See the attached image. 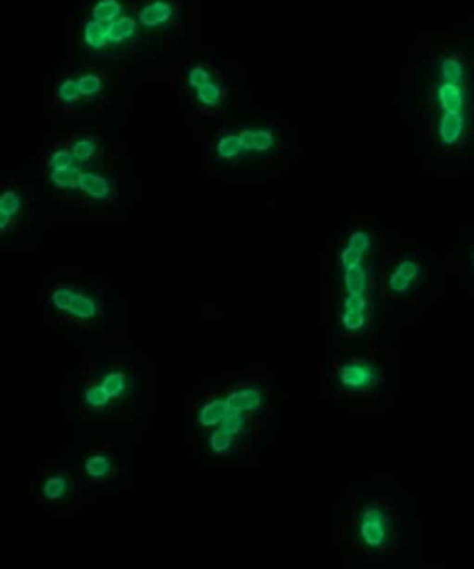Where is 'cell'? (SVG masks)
I'll list each match as a JSON object with an SVG mask.
<instances>
[{
  "mask_svg": "<svg viewBox=\"0 0 474 569\" xmlns=\"http://www.w3.org/2000/svg\"><path fill=\"white\" fill-rule=\"evenodd\" d=\"M356 536L370 551H384L393 541L394 519L383 504L365 505L356 517Z\"/></svg>",
  "mask_w": 474,
  "mask_h": 569,
  "instance_id": "cell-1",
  "label": "cell"
},
{
  "mask_svg": "<svg viewBox=\"0 0 474 569\" xmlns=\"http://www.w3.org/2000/svg\"><path fill=\"white\" fill-rule=\"evenodd\" d=\"M380 381L377 367L366 358H351L337 371V382L342 391L366 393L374 389Z\"/></svg>",
  "mask_w": 474,
  "mask_h": 569,
  "instance_id": "cell-2",
  "label": "cell"
},
{
  "mask_svg": "<svg viewBox=\"0 0 474 569\" xmlns=\"http://www.w3.org/2000/svg\"><path fill=\"white\" fill-rule=\"evenodd\" d=\"M370 301L366 294H346L341 309V323L349 335H363L370 323Z\"/></svg>",
  "mask_w": 474,
  "mask_h": 569,
  "instance_id": "cell-3",
  "label": "cell"
},
{
  "mask_svg": "<svg viewBox=\"0 0 474 569\" xmlns=\"http://www.w3.org/2000/svg\"><path fill=\"white\" fill-rule=\"evenodd\" d=\"M52 303L57 310L69 313L81 320L92 318L98 313V306L91 297L72 287H60L55 290L52 294Z\"/></svg>",
  "mask_w": 474,
  "mask_h": 569,
  "instance_id": "cell-4",
  "label": "cell"
},
{
  "mask_svg": "<svg viewBox=\"0 0 474 569\" xmlns=\"http://www.w3.org/2000/svg\"><path fill=\"white\" fill-rule=\"evenodd\" d=\"M125 391H127L125 375L120 371H114L108 374L99 385L85 391L84 403L91 408H103L113 398L123 396Z\"/></svg>",
  "mask_w": 474,
  "mask_h": 569,
  "instance_id": "cell-5",
  "label": "cell"
},
{
  "mask_svg": "<svg viewBox=\"0 0 474 569\" xmlns=\"http://www.w3.org/2000/svg\"><path fill=\"white\" fill-rule=\"evenodd\" d=\"M422 277V267L416 260H402L388 275L387 287L394 296H403L413 290Z\"/></svg>",
  "mask_w": 474,
  "mask_h": 569,
  "instance_id": "cell-6",
  "label": "cell"
},
{
  "mask_svg": "<svg viewBox=\"0 0 474 569\" xmlns=\"http://www.w3.org/2000/svg\"><path fill=\"white\" fill-rule=\"evenodd\" d=\"M176 16V6L171 0H149L138 14V23L146 30L166 27Z\"/></svg>",
  "mask_w": 474,
  "mask_h": 569,
  "instance_id": "cell-7",
  "label": "cell"
},
{
  "mask_svg": "<svg viewBox=\"0 0 474 569\" xmlns=\"http://www.w3.org/2000/svg\"><path fill=\"white\" fill-rule=\"evenodd\" d=\"M465 117L462 111H445L442 113L438 124V138L442 144H453L458 142L465 132Z\"/></svg>",
  "mask_w": 474,
  "mask_h": 569,
  "instance_id": "cell-8",
  "label": "cell"
},
{
  "mask_svg": "<svg viewBox=\"0 0 474 569\" xmlns=\"http://www.w3.org/2000/svg\"><path fill=\"white\" fill-rule=\"evenodd\" d=\"M238 135L242 144V150L247 154L267 153L276 146V137L269 130L249 128L241 131Z\"/></svg>",
  "mask_w": 474,
  "mask_h": 569,
  "instance_id": "cell-9",
  "label": "cell"
},
{
  "mask_svg": "<svg viewBox=\"0 0 474 569\" xmlns=\"http://www.w3.org/2000/svg\"><path fill=\"white\" fill-rule=\"evenodd\" d=\"M78 190L94 200H106L111 195L109 179L92 171H82L78 180Z\"/></svg>",
  "mask_w": 474,
  "mask_h": 569,
  "instance_id": "cell-10",
  "label": "cell"
},
{
  "mask_svg": "<svg viewBox=\"0 0 474 569\" xmlns=\"http://www.w3.org/2000/svg\"><path fill=\"white\" fill-rule=\"evenodd\" d=\"M436 95L442 113L462 111V108L465 106V91L462 85L441 82L437 86Z\"/></svg>",
  "mask_w": 474,
  "mask_h": 569,
  "instance_id": "cell-11",
  "label": "cell"
},
{
  "mask_svg": "<svg viewBox=\"0 0 474 569\" xmlns=\"http://www.w3.org/2000/svg\"><path fill=\"white\" fill-rule=\"evenodd\" d=\"M138 21L130 16H121L115 21L106 24L108 25V39L109 46H118L137 35Z\"/></svg>",
  "mask_w": 474,
  "mask_h": 569,
  "instance_id": "cell-12",
  "label": "cell"
},
{
  "mask_svg": "<svg viewBox=\"0 0 474 569\" xmlns=\"http://www.w3.org/2000/svg\"><path fill=\"white\" fill-rule=\"evenodd\" d=\"M82 40L84 45L94 52L103 50L109 46L108 25L94 18L88 20L82 27Z\"/></svg>",
  "mask_w": 474,
  "mask_h": 569,
  "instance_id": "cell-13",
  "label": "cell"
},
{
  "mask_svg": "<svg viewBox=\"0 0 474 569\" xmlns=\"http://www.w3.org/2000/svg\"><path fill=\"white\" fill-rule=\"evenodd\" d=\"M344 282H345L346 294L361 296V294L367 293L368 278H367V272H366V268L362 265V263L344 268Z\"/></svg>",
  "mask_w": 474,
  "mask_h": 569,
  "instance_id": "cell-14",
  "label": "cell"
},
{
  "mask_svg": "<svg viewBox=\"0 0 474 569\" xmlns=\"http://www.w3.org/2000/svg\"><path fill=\"white\" fill-rule=\"evenodd\" d=\"M23 200L20 195L13 190H4L0 197V229L4 232L20 213Z\"/></svg>",
  "mask_w": 474,
  "mask_h": 569,
  "instance_id": "cell-15",
  "label": "cell"
},
{
  "mask_svg": "<svg viewBox=\"0 0 474 569\" xmlns=\"http://www.w3.org/2000/svg\"><path fill=\"white\" fill-rule=\"evenodd\" d=\"M123 11L124 6L121 0H96V3L91 10V16L94 20L99 23L110 24L117 18H120L121 16H124Z\"/></svg>",
  "mask_w": 474,
  "mask_h": 569,
  "instance_id": "cell-16",
  "label": "cell"
},
{
  "mask_svg": "<svg viewBox=\"0 0 474 569\" xmlns=\"http://www.w3.org/2000/svg\"><path fill=\"white\" fill-rule=\"evenodd\" d=\"M82 171L74 164L70 167L57 168L50 171V182L55 188L62 190H74L78 189V180Z\"/></svg>",
  "mask_w": 474,
  "mask_h": 569,
  "instance_id": "cell-17",
  "label": "cell"
},
{
  "mask_svg": "<svg viewBox=\"0 0 474 569\" xmlns=\"http://www.w3.org/2000/svg\"><path fill=\"white\" fill-rule=\"evenodd\" d=\"M70 150L73 153L74 159L77 163L79 164H86L89 161H92L98 153H99V144L89 137H82V138H77L72 146Z\"/></svg>",
  "mask_w": 474,
  "mask_h": 569,
  "instance_id": "cell-18",
  "label": "cell"
},
{
  "mask_svg": "<svg viewBox=\"0 0 474 569\" xmlns=\"http://www.w3.org/2000/svg\"><path fill=\"white\" fill-rule=\"evenodd\" d=\"M439 71H441L442 82L463 85V82L466 79L465 64L456 57H445V59H442L441 66H439Z\"/></svg>",
  "mask_w": 474,
  "mask_h": 569,
  "instance_id": "cell-19",
  "label": "cell"
},
{
  "mask_svg": "<svg viewBox=\"0 0 474 569\" xmlns=\"http://www.w3.org/2000/svg\"><path fill=\"white\" fill-rule=\"evenodd\" d=\"M193 92H195V99L201 106L216 108L222 102V95H224L222 88L215 81L196 88Z\"/></svg>",
  "mask_w": 474,
  "mask_h": 569,
  "instance_id": "cell-20",
  "label": "cell"
},
{
  "mask_svg": "<svg viewBox=\"0 0 474 569\" xmlns=\"http://www.w3.org/2000/svg\"><path fill=\"white\" fill-rule=\"evenodd\" d=\"M244 153L238 134H227L216 143V154L221 160H234Z\"/></svg>",
  "mask_w": 474,
  "mask_h": 569,
  "instance_id": "cell-21",
  "label": "cell"
},
{
  "mask_svg": "<svg viewBox=\"0 0 474 569\" xmlns=\"http://www.w3.org/2000/svg\"><path fill=\"white\" fill-rule=\"evenodd\" d=\"M79 91L82 98H95L102 93L105 88L103 78L96 72H85L78 78Z\"/></svg>",
  "mask_w": 474,
  "mask_h": 569,
  "instance_id": "cell-22",
  "label": "cell"
},
{
  "mask_svg": "<svg viewBox=\"0 0 474 569\" xmlns=\"http://www.w3.org/2000/svg\"><path fill=\"white\" fill-rule=\"evenodd\" d=\"M228 414V406L225 400H215L208 404L199 414V421L202 425L210 427L219 424L220 420H224Z\"/></svg>",
  "mask_w": 474,
  "mask_h": 569,
  "instance_id": "cell-23",
  "label": "cell"
},
{
  "mask_svg": "<svg viewBox=\"0 0 474 569\" xmlns=\"http://www.w3.org/2000/svg\"><path fill=\"white\" fill-rule=\"evenodd\" d=\"M57 95V100L63 105H74L75 102H78L82 95L79 91V84H78V78H64L56 91Z\"/></svg>",
  "mask_w": 474,
  "mask_h": 569,
  "instance_id": "cell-24",
  "label": "cell"
},
{
  "mask_svg": "<svg viewBox=\"0 0 474 569\" xmlns=\"http://www.w3.org/2000/svg\"><path fill=\"white\" fill-rule=\"evenodd\" d=\"M67 479L63 476L49 478L42 485V495L49 500H60L67 493Z\"/></svg>",
  "mask_w": 474,
  "mask_h": 569,
  "instance_id": "cell-25",
  "label": "cell"
},
{
  "mask_svg": "<svg viewBox=\"0 0 474 569\" xmlns=\"http://www.w3.org/2000/svg\"><path fill=\"white\" fill-rule=\"evenodd\" d=\"M85 472L94 479L105 478L110 472L109 459L105 454H95L85 463Z\"/></svg>",
  "mask_w": 474,
  "mask_h": 569,
  "instance_id": "cell-26",
  "label": "cell"
},
{
  "mask_svg": "<svg viewBox=\"0 0 474 569\" xmlns=\"http://www.w3.org/2000/svg\"><path fill=\"white\" fill-rule=\"evenodd\" d=\"M186 85L191 89H196L205 84H209L213 81V72L210 69L205 67V66H195L192 67L188 74H186Z\"/></svg>",
  "mask_w": 474,
  "mask_h": 569,
  "instance_id": "cell-27",
  "label": "cell"
},
{
  "mask_svg": "<svg viewBox=\"0 0 474 569\" xmlns=\"http://www.w3.org/2000/svg\"><path fill=\"white\" fill-rule=\"evenodd\" d=\"M77 161L74 159L72 150L69 149H57L55 150L47 161V166L50 167V170H57V168H64V167H70L74 166Z\"/></svg>",
  "mask_w": 474,
  "mask_h": 569,
  "instance_id": "cell-28",
  "label": "cell"
},
{
  "mask_svg": "<svg viewBox=\"0 0 474 569\" xmlns=\"http://www.w3.org/2000/svg\"><path fill=\"white\" fill-rule=\"evenodd\" d=\"M363 257H365V253L346 245L341 251V265L345 268V267H349L354 264H361Z\"/></svg>",
  "mask_w": 474,
  "mask_h": 569,
  "instance_id": "cell-29",
  "label": "cell"
},
{
  "mask_svg": "<svg viewBox=\"0 0 474 569\" xmlns=\"http://www.w3.org/2000/svg\"><path fill=\"white\" fill-rule=\"evenodd\" d=\"M346 245H349V246H352L355 249L361 250L362 253L366 254V251L370 248V235L366 231H362V229L355 231L349 236Z\"/></svg>",
  "mask_w": 474,
  "mask_h": 569,
  "instance_id": "cell-30",
  "label": "cell"
}]
</instances>
